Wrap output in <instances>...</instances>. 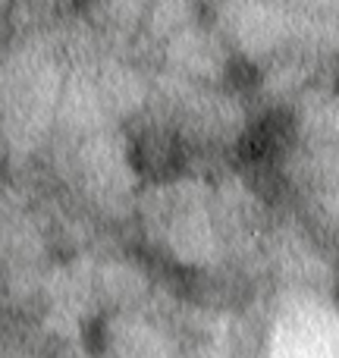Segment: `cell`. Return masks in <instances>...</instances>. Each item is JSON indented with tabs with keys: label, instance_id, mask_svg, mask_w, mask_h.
Here are the masks:
<instances>
[{
	"label": "cell",
	"instance_id": "6da1fadb",
	"mask_svg": "<svg viewBox=\"0 0 339 358\" xmlns=\"http://www.w3.org/2000/svg\"><path fill=\"white\" fill-rule=\"evenodd\" d=\"M136 151L142 155V170H148V173H170L176 164V148L170 138L148 136Z\"/></svg>",
	"mask_w": 339,
	"mask_h": 358
}]
</instances>
